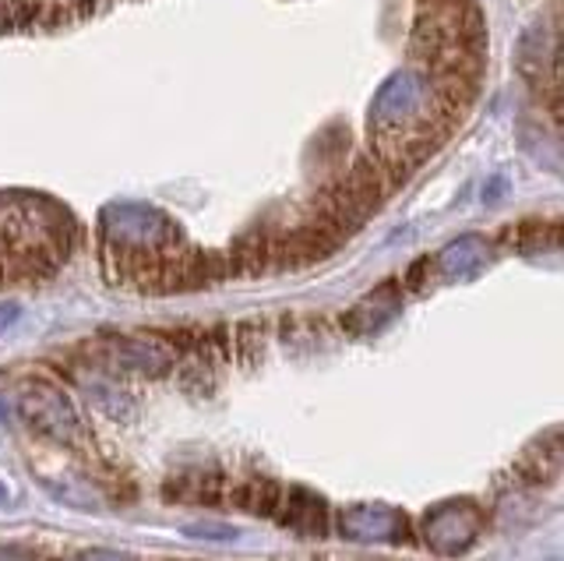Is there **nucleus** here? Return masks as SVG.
Returning a JSON list of instances; mask_svg holds the SVG:
<instances>
[{
    "label": "nucleus",
    "instance_id": "nucleus-4",
    "mask_svg": "<svg viewBox=\"0 0 564 561\" xmlns=\"http://www.w3.org/2000/svg\"><path fill=\"white\" fill-rule=\"evenodd\" d=\"M282 522L293 526L300 533H325L328 526V513H325V501L314 495V490L304 487H293L290 495H282Z\"/></svg>",
    "mask_w": 564,
    "mask_h": 561
},
{
    "label": "nucleus",
    "instance_id": "nucleus-5",
    "mask_svg": "<svg viewBox=\"0 0 564 561\" xmlns=\"http://www.w3.org/2000/svg\"><path fill=\"white\" fill-rule=\"evenodd\" d=\"M113 357L131 367V371H166V367L173 364V349L159 346L155 339H120V346H113Z\"/></svg>",
    "mask_w": 564,
    "mask_h": 561
},
{
    "label": "nucleus",
    "instance_id": "nucleus-6",
    "mask_svg": "<svg viewBox=\"0 0 564 561\" xmlns=\"http://www.w3.org/2000/svg\"><path fill=\"white\" fill-rule=\"evenodd\" d=\"M187 537H202V540H229L237 537L234 526H212V522H198V526H184Z\"/></svg>",
    "mask_w": 564,
    "mask_h": 561
},
{
    "label": "nucleus",
    "instance_id": "nucleus-1",
    "mask_svg": "<svg viewBox=\"0 0 564 561\" xmlns=\"http://www.w3.org/2000/svg\"><path fill=\"white\" fill-rule=\"evenodd\" d=\"M18 410H22L25 424L50 438V442L57 445H82L85 442V424L75 410V402H70L57 385L50 381H32L22 389L18 396Z\"/></svg>",
    "mask_w": 564,
    "mask_h": 561
},
{
    "label": "nucleus",
    "instance_id": "nucleus-8",
    "mask_svg": "<svg viewBox=\"0 0 564 561\" xmlns=\"http://www.w3.org/2000/svg\"><path fill=\"white\" fill-rule=\"evenodd\" d=\"M0 561H35V558L22 548H0Z\"/></svg>",
    "mask_w": 564,
    "mask_h": 561
},
{
    "label": "nucleus",
    "instance_id": "nucleus-3",
    "mask_svg": "<svg viewBox=\"0 0 564 561\" xmlns=\"http://www.w3.org/2000/svg\"><path fill=\"white\" fill-rule=\"evenodd\" d=\"M339 530L349 540L375 543V540H399L405 526H402V516L392 513V508L360 505V508H349V513L339 516Z\"/></svg>",
    "mask_w": 564,
    "mask_h": 561
},
{
    "label": "nucleus",
    "instance_id": "nucleus-7",
    "mask_svg": "<svg viewBox=\"0 0 564 561\" xmlns=\"http://www.w3.org/2000/svg\"><path fill=\"white\" fill-rule=\"evenodd\" d=\"M75 561H131L128 554H117V551H85Z\"/></svg>",
    "mask_w": 564,
    "mask_h": 561
},
{
    "label": "nucleus",
    "instance_id": "nucleus-2",
    "mask_svg": "<svg viewBox=\"0 0 564 561\" xmlns=\"http://www.w3.org/2000/svg\"><path fill=\"white\" fill-rule=\"evenodd\" d=\"M484 516L473 501H445L423 519V537L437 554H463L480 537Z\"/></svg>",
    "mask_w": 564,
    "mask_h": 561
}]
</instances>
